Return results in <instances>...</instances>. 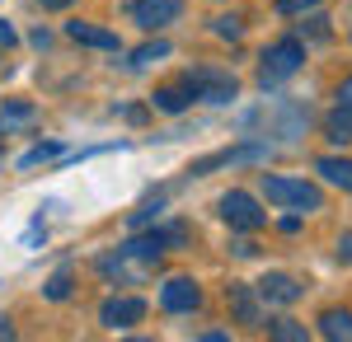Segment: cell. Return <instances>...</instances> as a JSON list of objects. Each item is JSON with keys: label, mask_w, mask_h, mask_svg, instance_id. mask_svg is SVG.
Instances as JSON below:
<instances>
[{"label": "cell", "mask_w": 352, "mask_h": 342, "mask_svg": "<svg viewBox=\"0 0 352 342\" xmlns=\"http://www.w3.org/2000/svg\"><path fill=\"white\" fill-rule=\"evenodd\" d=\"M300 61H305V43H300V38H282V43H272L268 52H263V66H258V84L272 89V84L292 80L300 71Z\"/></svg>", "instance_id": "obj_1"}, {"label": "cell", "mask_w": 352, "mask_h": 342, "mask_svg": "<svg viewBox=\"0 0 352 342\" xmlns=\"http://www.w3.org/2000/svg\"><path fill=\"white\" fill-rule=\"evenodd\" d=\"M338 258H343V263H352V235L338 239Z\"/></svg>", "instance_id": "obj_27"}, {"label": "cell", "mask_w": 352, "mask_h": 342, "mask_svg": "<svg viewBox=\"0 0 352 342\" xmlns=\"http://www.w3.org/2000/svg\"><path fill=\"white\" fill-rule=\"evenodd\" d=\"M338 104H348V108H352V76L338 84Z\"/></svg>", "instance_id": "obj_28"}, {"label": "cell", "mask_w": 352, "mask_h": 342, "mask_svg": "<svg viewBox=\"0 0 352 342\" xmlns=\"http://www.w3.org/2000/svg\"><path fill=\"white\" fill-rule=\"evenodd\" d=\"M66 38H76V43H85V47L118 52V33H109V28H99V24H85V19H71V24H66Z\"/></svg>", "instance_id": "obj_12"}, {"label": "cell", "mask_w": 352, "mask_h": 342, "mask_svg": "<svg viewBox=\"0 0 352 342\" xmlns=\"http://www.w3.org/2000/svg\"><path fill=\"white\" fill-rule=\"evenodd\" d=\"M268 155H272L268 141H249V146H235V150H217V155L197 159L188 174H192V179H202V174H212V169H226V164H258V159H268Z\"/></svg>", "instance_id": "obj_5"}, {"label": "cell", "mask_w": 352, "mask_h": 342, "mask_svg": "<svg viewBox=\"0 0 352 342\" xmlns=\"http://www.w3.org/2000/svg\"><path fill=\"white\" fill-rule=\"evenodd\" d=\"M0 43H5V47H10V43H14V28L5 24V19H0Z\"/></svg>", "instance_id": "obj_29"}, {"label": "cell", "mask_w": 352, "mask_h": 342, "mask_svg": "<svg viewBox=\"0 0 352 342\" xmlns=\"http://www.w3.org/2000/svg\"><path fill=\"white\" fill-rule=\"evenodd\" d=\"M43 290H47V300H66V295H71V272H56Z\"/></svg>", "instance_id": "obj_24"}, {"label": "cell", "mask_w": 352, "mask_h": 342, "mask_svg": "<svg viewBox=\"0 0 352 342\" xmlns=\"http://www.w3.org/2000/svg\"><path fill=\"white\" fill-rule=\"evenodd\" d=\"M146 319V300H136V295H113V300H104L99 305V323L104 328H132V323H141Z\"/></svg>", "instance_id": "obj_7"}, {"label": "cell", "mask_w": 352, "mask_h": 342, "mask_svg": "<svg viewBox=\"0 0 352 342\" xmlns=\"http://www.w3.org/2000/svg\"><path fill=\"white\" fill-rule=\"evenodd\" d=\"M324 132H329V141H333V146H352V108L348 104H338L324 117Z\"/></svg>", "instance_id": "obj_15"}, {"label": "cell", "mask_w": 352, "mask_h": 342, "mask_svg": "<svg viewBox=\"0 0 352 342\" xmlns=\"http://www.w3.org/2000/svg\"><path fill=\"white\" fill-rule=\"evenodd\" d=\"M179 10H184V0H132V19L146 33H155L160 24H174Z\"/></svg>", "instance_id": "obj_9"}, {"label": "cell", "mask_w": 352, "mask_h": 342, "mask_svg": "<svg viewBox=\"0 0 352 342\" xmlns=\"http://www.w3.org/2000/svg\"><path fill=\"white\" fill-rule=\"evenodd\" d=\"M52 155H61V150H56V146H33V150H28V155L19 159V169H38V164H43V159H52Z\"/></svg>", "instance_id": "obj_23"}, {"label": "cell", "mask_w": 352, "mask_h": 342, "mask_svg": "<svg viewBox=\"0 0 352 342\" xmlns=\"http://www.w3.org/2000/svg\"><path fill=\"white\" fill-rule=\"evenodd\" d=\"M217 38L240 43V38H244V19H240V14H221V19H217Z\"/></svg>", "instance_id": "obj_22"}, {"label": "cell", "mask_w": 352, "mask_h": 342, "mask_svg": "<svg viewBox=\"0 0 352 342\" xmlns=\"http://www.w3.org/2000/svg\"><path fill=\"white\" fill-rule=\"evenodd\" d=\"M38 122V104H24V99H10L0 108V136H19Z\"/></svg>", "instance_id": "obj_11"}, {"label": "cell", "mask_w": 352, "mask_h": 342, "mask_svg": "<svg viewBox=\"0 0 352 342\" xmlns=\"http://www.w3.org/2000/svg\"><path fill=\"white\" fill-rule=\"evenodd\" d=\"M43 5H47V10H66L71 0H43Z\"/></svg>", "instance_id": "obj_31"}, {"label": "cell", "mask_w": 352, "mask_h": 342, "mask_svg": "<svg viewBox=\"0 0 352 342\" xmlns=\"http://www.w3.org/2000/svg\"><path fill=\"white\" fill-rule=\"evenodd\" d=\"M226 295H230V305H235L240 323H263V310H258V300H254V290H249V286H230Z\"/></svg>", "instance_id": "obj_17"}, {"label": "cell", "mask_w": 352, "mask_h": 342, "mask_svg": "<svg viewBox=\"0 0 352 342\" xmlns=\"http://www.w3.org/2000/svg\"><path fill=\"white\" fill-rule=\"evenodd\" d=\"M217 211L230 230H263L268 225V211L258 207V197H249V192H226L217 202Z\"/></svg>", "instance_id": "obj_4"}, {"label": "cell", "mask_w": 352, "mask_h": 342, "mask_svg": "<svg viewBox=\"0 0 352 342\" xmlns=\"http://www.w3.org/2000/svg\"><path fill=\"white\" fill-rule=\"evenodd\" d=\"M277 10L282 14H310V10H320V0H277Z\"/></svg>", "instance_id": "obj_25"}, {"label": "cell", "mask_w": 352, "mask_h": 342, "mask_svg": "<svg viewBox=\"0 0 352 342\" xmlns=\"http://www.w3.org/2000/svg\"><path fill=\"white\" fill-rule=\"evenodd\" d=\"M320 333L333 342H352V315L348 310H324L320 315Z\"/></svg>", "instance_id": "obj_16"}, {"label": "cell", "mask_w": 352, "mask_h": 342, "mask_svg": "<svg viewBox=\"0 0 352 342\" xmlns=\"http://www.w3.org/2000/svg\"><path fill=\"white\" fill-rule=\"evenodd\" d=\"M151 267H155V263L136 258V253H127V249H118V253H104V258H99V272H104V277H118V282H146Z\"/></svg>", "instance_id": "obj_8"}, {"label": "cell", "mask_w": 352, "mask_h": 342, "mask_svg": "<svg viewBox=\"0 0 352 342\" xmlns=\"http://www.w3.org/2000/svg\"><path fill=\"white\" fill-rule=\"evenodd\" d=\"M188 104H192L188 84H160V89L151 94V108H160V113H184Z\"/></svg>", "instance_id": "obj_14"}, {"label": "cell", "mask_w": 352, "mask_h": 342, "mask_svg": "<svg viewBox=\"0 0 352 342\" xmlns=\"http://www.w3.org/2000/svg\"><path fill=\"white\" fill-rule=\"evenodd\" d=\"M268 333L277 342H305V323H296V319H272Z\"/></svg>", "instance_id": "obj_20"}, {"label": "cell", "mask_w": 352, "mask_h": 342, "mask_svg": "<svg viewBox=\"0 0 352 342\" xmlns=\"http://www.w3.org/2000/svg\"><path fill=\"white\" fill-rule=\"evenodd\" d=\"M258 300H263V305H296L300 300V282L287 277V272H268V277L258 282Z\"/></svg>", "instance_id": "obj_10"}, {"label": "cell", "mask_w": 352, "mask_h": 342, "mask_svg": "<svg viewBox=\"0 0 352 342\" xmlns=\"http://www.w3.org/2000/svg\"><path fill=\"white\" fill-rule=\"evenodd\" d=\"M0 338H14V323L10 319H0Z\"/></svg>", "instance_id": "obj_30"}, {"label": "cell", "mask_w": 352, "mask_h": 342, "mask_svg": "<svg viewBox=\"0 0 352 342\" xmlns=\"http://www.w3.org/2000/svg\"><path fill=\"white\" fill-rule=\"evenodd\" d=\"M174 52V47H169V43H164V38H155V43H146V47H136L132 52V61H127V66H132V71H141V66H151V61H164V56Z\"/></svg>", "instance_id": "obj_19"}, {"label": "cell", "mask_w": 352, "mask_h": 342, "mask_svg": "<svg viewBox=\"0 0 352 342\" xmlns=\"http://www.w3.org/2000/svg\"><path fill=\"white\" fill-rule=\"evenodd\" d=\"M320 174H324L333 187H343V192H352V159H338V155H324L320 164H315Z\"/></svg>", "instance_id": "obj_18"}, {"label": "cell", "mask_w": 352, "mask_h": 342, "mask_svg": "<svg viewBox=\"0 0 352 342\" xmlns=\"http://www.w3.org/2000/svg\"><path fill=\"white\" fill-rule=\"evenodd\" d=\"M230 249H235V258H254V244H249V239H235Z\"/></svg>", "instance_id": "obj_26"}, {"label": "cell", "mask_w": 352, "mask_h": 342, "mask_svg": "<svg viewBox=\"0 0 352 342\" xmlns=\"http://www.w3.org/2000/svg\"><path fill=\"white\" fill-rule=\"evenodd\" d=\"M296 38H300V43H305V38H310V43H324V38H329V19L310 14V19H305V24L296 28Z\"/></svg>", "instance_id": "obj_21"}, {"label": "cell", "mask_w": 352, "mask_h": 342, "mask_svg": "<svg viewBox=\"0 0 352 342\" xmlns=\"http://www.w3.org/2000/svg\"><path fill=\"white\" fill-rule=\"evenodd\" d=\"M263 197L268 202H282V207H300V211H320L324 207V192L305 179H282V174H263Z\"/></svg>", "instance_id": "obj_2"}, {"label": "cell", "mask_w": 352, "mask_h": 342, "mask_svg": "<svg viewBox=\"0 0 352 342\" xmlns=\"http://www.w3.org/2000/svg\"><path fill=\"white\" fill-rule=\"evenodd\" d=\"M184 84L192 89V99H207V104H235V94H240L235 76L221 71V66H192Z\"/></svg>", "instance_id": "obj_3"}, {"label": "cell", "mask_w": 352, "mask_h": 342, "mask_svg": "<svg viewBox=\"0 0 352 342\" xmlns=\"http://www.w3.org/2000/svg\"><path fill=\"white\" fill-rule=\"evenodd\" d=\"M160 305L169 315H192V310L202 305V286H197L192 277H169L160 286Z\"/></svg>", "instance_id": "obj_6"}, {"label": "cell", "mask_w": 352, "mask_h": 342, "mask_svg": "<svg viewBox=\"0 0 352 342\" xmlns=\"http://www.w3.org/2000/svg\"><path fill=\"white\" fill-rule=\"evenodd\" d=\"M272 122H277V136H305V127H310V108L282 104V108H272Z\"/></svg>", "instance_id": "obj_13"}]
</instances>
